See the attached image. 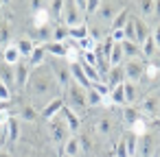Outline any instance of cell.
I'll use <instances>...</instances> for the list:
<instances>
[{
  "instance_id": "484cf974",
  "label": "cell",
  "mask_w": 160,
  "mask_h": 157,
  "mask_svg": "<svg viewBox=\"0 0 160 157\" xmlns=\"http://www.w3.org/2000/svg\"><path fill=\"white\" fill-rule=\"evenodd\" d=\"M83 37H88V24H86V22L79 24V26H70V29H68V39H70V42H79V39H83Z\"/></svg>"
},
{
  "instance_id": "ffe728a7",
  "label": "cell",
  "mask_w": 160,
  "mask_h": 157,
  "mask_svg": "<svg viewBox=\"0 0 160 157\" xmlns=\"http://www.w3.org/2000/svg\"><path fill=\"white\" fill-rule=\"evenodd\" d=\"M62 153H64V155H68V157H79V153H81V146H79V135H70V137L64 142Z\"/></svg>"
},
{
  "instance_id": "8992f818",
  "label": "cell",
  "mask_w": 160,
  "mask_h": 157,
  "mask_svg": "<svg viewBox=\"0 0 160 157\" xmlns=\"http://www.w3.org/2000/svg\"><path fill=\"white\" fill-rule=\"evenodd\" d=\"M145 61H142V57H138V59H125L123 61V72H125V81H129V83H136L138 85V81H142L145 79Z\"/></svg>"
},
{
  "instance_id": "5b68a950",
  "label": "cell",
  "mask_w": 160,
  "mask_h": 157,
  "mask_svg": "<svg viewBox=\"0 0 160 157\" xmlns=\"http://www.w3.org/2000/svg\"><path fill=\"white\" fill-rule=\"evenodd\" d=\"M48 68H51V72H53V76L57 81V87L64 92L72 83V79H70V63L66 59H53Z\"/></svg>"
},
{
  "instance_id": "4fadbf2b",
  "label": "cell",
  "mask_w": 160,
  "mask_h": 157,
  "mask_svg": "<svg viewBox=\"0 0 160 157\" xmlns=\"http://www.w3.org/2000/svg\"><path fill=\"white\" fill-rule=\"evenodd\" d=\"M132 22H134V31H136V42H138V46L151 35V29H149V24L142 20V18H138V16H134L132 13Z\"/></svg>"
},
{
  "instance_id": "52a82bcc",
  "label": "cell",
  "mask_w": 160,
  "mask_h": 157,
  "mask_svg": "<svg viewBox=\"0 0 160 157\" xmlns=\"http://www.w3.org/2000/svg\"><path fill=\"white\" fill-rule=\"evenodd\" d=\"M83 22H86V16L75 7L72 0H66L64 2V13H62V24H66L70 29V26H79Z\"/></svg>"
},
{
  "instance_id": "83f0119b",
  "label": "cell",
  "mask_w": 160,
  "mask_h": 157,
  "mask_svg": "<svg viewBox=\"0 0 160 157\" xmlns=\"http://www.w3.org/2000/svg\"><path fill=\"white\" fill-rule=\"evenodd\" d=\"M156 50H158V48H156V42H153V39H151V35H149V37L140 44V57L151 59V57L156 55Z\"/></svg>"
},
{
  "instance_id": "7402d4cb",
  "label": "cell",
  "mask_w": 160,
  "mask_h": 157,
  "mask_svg": "<svg viewBox=\"0 0 160 157\" xmlns=\"http://www.w3.org/2000/svg\"><path fill=\"white\" fill-rule=\"evenodd\" d=\"M20 59H22V57H20V53H18L16 44H13V42H11V44H7V46H5V50H2V61H5V63H9V66H16Z\"/></svg>"
},
{
  "instance_id": "f35d334b",
  "label": "cell",
  "mask_w": 160,
  "mask_h": 157,
  "mask_svg": "<svg viewBox=\"0 0 160 157\" xmlns=\"http://www.w3.org/2000/svg\"><path fill=\"white\" fill-rule=\"evenodd\" d=\"M5 144H7V129H5V124L0 127V150L5 148Z\"/></svg>"
},
{
  "instance_id": "d6986e66",
  "label": "cell",
  "mask_w": 160,
  "mask_h": 157,
  "mask_svg": "<svg viewBox=\"0 0 160 157\" xmlns=\"http://www.w3.org/2000/svg\"><path fill=\"white\" fill-rule=\"evenodd\" d=\"M44 48L48 55H53V59H66V53H68L66 42H48L44 44Z\"/></svg>"
},
{
  "instance_id": "9c48e42d",
  "label": "cell",
  "mask_w": 160,
  "mask_h": 157,
  "mask_svg": "<svg viewBox=\"0 0 160 157\" xmlns=\"http://www.w3.org/2000/svg\"><path fill=\"white\" fill-rule=\"evenodd\" d=\"M121 9H123L121 2H114V0H105V2L99 5V11L94 13V18H99L101 22H112Z\"/></svg>"
},
{
  "instance_id": "7c38bea8",
  "label": "cell",
  "mask_w": 160,
  "mask_h": 157,
  "mask_svg": "<svg viewBox=\"0 0 160 157\" xmlns=\"http://www.w3.org/2000/svg\"><path fill=\"white\" fill-rule=\"evenodd\" d=\"M62 118H64V122H66L68 131H70L72 135H77L79 127H81V116H77L70 107H66V105H64V109H62Z\"/></svg>"
},
{
  "instance_id": "ab89813d",
  "label": "cell",
  "mask_w": 160,
  "mask_h": 157,
  "mask_svg": "<svg viewBox=\"0 0 160 157\" xmlns=\"http://www.w3.org/2000/svg\"><path fill=\"white\" fill-rule=\"evenodd\" d=\"M153 18H160V0L153 2Z\"/></svg>"
},
{
  "instance_id": "b9f144b4",
  "label": "cell",
  "mask_w": 160,
  "mask_h": 157,
  "mask_svg": "<svg viewBox=\"0 0 160 157\" xmlns=\"http://www.w3.org/2000/svg\"><path fill=\"white\" fill-rule=\"evenodd\" d=\"M62 157H68V155H64V153H62Z\"/></svg>"
},
{
  "instance_id": "cb8c5ba5",
  "label": "cell",
  "mask_w": 160,
  "mask_h": 157,
  "mask_svg": "<svg viewBox=\"0 0 160 157\" xmlns=\"http://www.w3.org/2000/svg\"><path fill=\"white\" fill-rule=\"evenodd\" d=\"M121 140H123V144H125V148H127V155L134 157V155H136V146H138V135H134L132 131H125V133L121 135Z\"/></svg>"
},
{
  "instance_id": "6da1fadb",
  "label": "cell",
  "mask_w": 160,
  "mask_h": 157,
  "mask_svg": "<svg viewBox=\"0 0 160 157\" xmlns=\"http://www.w3.org/2000/svg\"><path fill=\"white\" fill-rule=\"evenodd\" d=\"M27 92H29V96H31V100L33 103H40V109L51 100V98H55V96H59L57 94V81H55V76H53V72H51V68L44 63V66H40V68H35L33 72H31V79H29V83H27V87H24Z\"/></svg>"
},
{
  "instance_id": "f546056e",
  "label": "cell",
  "mask_w": 160,
  "mask_h": 157,
  "mask_svg": "<svg viewBox=\"0 0 160 157\" xmlns=\"http://www.w3.org/2000/svg\"><path fill=\"white\" fill-rule=\"evenodd\" d=\"M35 116H38V111H35V107L33 105H22V111L16 116L20 122H33L35 120Z\"/></svg>"
},
{
  "instance_id": "44dd1931",
  "label": "cell",
  "mask_w": 160,
  "mask_h": 157,
  "mask_svg": "<svg viewBox=\"0 0 160 157\" xmlns=\"http://www.w3.org/2000/svg\"><path fill=\"white\" fill-rule=\"evenodd\" d=\"M5 129H7V142H18V137H20V120L16 116H11L7 120Z\"/></svg>"
},
{
  "instance_id": "ac0fdd59",
  "label": "cell",
  "mask_w": 160,
  "mask_h": 157,
  "mask_svg": "<svg viewBox=\"0 0 160 157\" xmlns=\"http://www.w3.org/2000/svg\"><path fill=\"white\" fill-rule=\"evenodd\" d=\"M13 44H16V48H18V53H20V57H22V59H29V55H31V53H33V48H35V42H33L31 37H27V35H24V37H20V39H16Z\"/></svg>"
},
{
  "instance_id": "d4e9b609",
  "label": "cell",
  "mask_w": 160,
  "mask_h": 157,
  "mask_svg": "<svg viewBox=\"0 0 160 157\" xmlns=\"http://www.w3.org/2000/svg\"><path fill=\"white\" fill-rule=\"evenodd\" d=\"M121 48H123L125 59H138V57H140V46H138V44H134V42L123 39V42H121Z\"/></svg>"
},
{
  "instance_id": "8fae6325",
  "label": "cell",
  "mask_w": 160,
  "mask_h": 157,
  "mask_svg": "<svg viewBox=\"0 0 160 157\" xmlns=\"http://www.w3.org/2000/svg\"><path fill=\"white\" fill-rule=\"evenodd\" d=\"M64 96H55V98H51L42 109H40V116L44 118V120H51V118H55V116H59L62 113V109H64Z\"/></svg>"
},
{
  "instance_id": "277c9868",
  "label": "cell",
  "mask_w": 160,
  "mask_h": 157,
  "mask_svg": "<svg viewBox=\"0 0 160 157\" xmlns=\"http://www.w3.org/2000/svg\"><path fill=\"white\" fill-rule=\"evenodd\" d=\"M46 122H48V135H51V142L57 144V146H64V142H66L72 133L68 131V127H66L62 113L55 116V118H51V120H46Z\"/></svg>"
},
{
  "instance_id": "836d02e7",
  "label": "cell",
  "mask_w": 160,
  "mask_h": 157,
  "mask_svg": "<svg viewBox=\"0 0 160 157\" xmlns=\"http://www.w3.org/2000/svg\"><path fill=\"white\" fill-rule=\"evenodd\" d=\"M46 9H48V13H51L55 20L62 22V13H64V2H62V0H53V2H51Z\"/></svg>"
},
{
  "instance_id": "1f68e13d",
  "label": "cell",
  "mask_w": 160,
  "mask_h": 157,
  "mask_svg": "<svg viewBox=\"0 0 160 157\" xmlns=\"http://www.w3.org/2000/svg\"><path fill=\"white\" fill-rule=\"evenodd\" d=\"M153 16V0H140L138 2V18H151Z\"/></svg>"
},
{
  "instance_id": "ba28073f",
  "label": "cell",
  "mask_w": 160,
  "mask_h": 157,
  "mask_svg": "<svg viewBox=\"0 0 160 157\" xmlns=\"http://www.w3.org/2000/svg\"><path fill=\"white\" fill-rule=\"evenodd\" d=\"M134 157H156V135L153 133H145L138 135V146H136V155Z\"/></svg>"
},
{
  "instance_id": "30bf717a",
  "label": "cell",
  "mask_w": 160,
  "mask_h": 157,
  "mask_svg": "<svg viewBox=\"0 0 160 157\" xmlns=\"http://www.w3.org/2000/svg\"><path fill=\"white\" fill-rule=\"evenodd\" d=\"M13 72H16V87H18V90H24L27 83H29V79H31L33 68L29 66L27 59H20V61L13 66Z\"/></svg>"
},
{
  "instance_id": "603a6c76",
  "label": "cell",
  "mask_w": 160,
  "mask_h": 157,
  "mask_svg": "<svg viewBox=\"0 0 160 157\" xmlns=\"http://www.w3.org/2000/svg\"><path fill=\"white\" fill-rule=\"evenodd\" d=\"M123 92H125V103H127V105L138 103V85H136V83L123 81Z\"/></svg>"
},
{
  "instance_id": "4dcf8cb0",
  "label": "cell",
  "mask_w": 160,
  "mask_h": 157,
  "mask_svg": "<svg viewBox=\"0 0 160 157\" xmlns=\"http://www.w3.org/2000/svg\"><path fill=\"white\" fill-rule=\"evenodd\" d=\"M77 44V48L81 50V55H86V53H94L97 50V42L88 35V37H83V39H79V42H75Z\"/></svg>"
},
{
  "instance_id": "f1b7e54d",
  "label": "cell",
  "mask_w": 160,
  "mask_h": 157,
  "mask_svg": "<svg viewBox=\"0 0 160 157\" xmlns=\"http://www.w3.org/2000/svg\"><path fill=\"white\" fill-rule=\"evenodd\" d=\"M86 100H88V107H99V105H105L108 98H103L99 92H94L90 87V90H86Z\"/></svg>"
},
{
  "instance_id": "8d00e7d4",
  "label": "cell",
  "mask_w": 160,
  "mask_h": 157,
  "mask_svg": "<svg viewBox=\"0 0 160 157\" xmlns=\"http://www.w3.org/2000/svg\"><path fill=\"white\" fill-rule=\"evenodd\" d=\"M11 96H13V92H11L2 81H0V100H11Z\"/></svg>"
},
{
  "instance_id": "60d3db41",
  "label": "cell",
  "mask_w": 160,
  "mask_h": 157,
  "mask_svg": "<svg viewBox=\"0 0 160 157\" xmlns=\"http://www.w3.org/2000/svg\"><path fill=\"white\" fill-rule=\"evenodd\" d=\"M0 157H13V155H11V150H7V148H2V150H0Z\"/></svg>"
},
{
  "instance_id": "d590c367",
  "label": "cell",
  "mask_w": 160,
  "mask_h": 157,
  "mask_svg": "<svg viewBox=\"0 0 160 157\" xmlns=\"http://www.w3.org/2000/svg\"><path fill=\"white\" fill-rule=\"evenodd\" d=\"M99 5H101V0H90L86 7V18H94V13L99 11Z\"/></svg>"
},
{
  "instance_id": "74e56055",
  "label": "cell",
  "mask_w": 160,
  "mask_h": 157,
  "mask_svg": "<svg viewBox=\"0 0 160 157\" xmlns=\"http://www.w3.org/2000/svg\"><path fill=\"white\" fill-rule=\"evenodd\" d=\"M151 39L156 42V48H160V24H156L151 29Z\"/></svg>"
},
{
  "instance_id": "9a60e30c",
  "label": "cell",
  "mask_w": 160,
  "mask_h": 157,
  "mask_svg": "<svg viewBox=\"0 0 160 157\" xmlns=\"http://www.w3.org/2000/svg\"><path fill=\"white\" fill-rule=\"evenodd\" d=\"M0 81H2L11 92L16 90V72H13V66H9V63H0Z\"/></svg>"
},
{
  "instance_id": "2e32d148",
  "label": "cell",
  "mask_w": 160,
  "mask_h": 157,
  "mask_svg": "<svg viewBox=\"0 0 160 157\" xmlns=\"http://www.w3.org/2000/svg\"><path fill=\"white\" fill-rule=\"evenodd\" d=\"M129 18H132L129 7H123V9L116 13V18L110 22V33H112V31H123V29H125V24L129 22Z\"/></svg>"
},
{
  "instance_id": "4316f807",
  "label": "cell",
  "mask_w": 160,
  "mask_h": 157,
  "mask_svg": "<svg viewBox=\"0 0 160 157\" xmlns=\"http://www.w3.org/2000/svg\"><path fill=\"white\" fill-rule=\"evenodd\" d=\"M123 61H125L123 48H121V44H114L112 50H110V68H114V66H123Z\"/></svg>"
},
{
  "instance_id": "5bb4252c",
  "label": "cell",
  "mask_w": 160,
  "mask_h": 157,
  "mask_svg": "<svg viewBox=\"0 0 160 157\" xmlns=\"http://www.w3.org/2000/svg\"><path fill=\"white\" fill-rule=\"evenodd\" d=\"M103 81H105V85H108L110 90H112V87H116V85H121V83L125 81V72H123V66H114V68H110Z\"/></svg>"
},
{
  "instance_id": "d6a6232c",
  "label": "cell",
  "mask_w": 160,
  "mask_h": 157,
  "mask_svg": "<svg viewBox=\"0 0 160 157\" xmlns=\"http://www.w3.org/2000/svg\"><path fill=\"white\" fill-rule=\"evenodd\" d=\"M138 118H140V113H138V109H136L134 105H127V107H123V120H125L129 127H132V124H134Z\"/></svg>"
},
{
  "instance_id": "7a4b0ae2",
  "label": "cell",
  "mask_w": 160,
  "mask_h": 157,
  "mask_svg": "<svg viewBox=\"0 0 160 157\" xmlns=\"http://www.w3.org/2000/svg\"><path fill=\"white\" fill-rule=\"evenodd\" d=\"M64 103H66V107H70L77 116H81V113L88 109L86 90H83V87H79L77 83H70V85L64 90Z\"/></svg>"
},
{
  "instance_id": "3957f363",
  "label": "cell",
  "mask_w": 160,
  "mask_h": 157,
  "mask_svg": "<svg viewBox=\"0 0 160 157\" xmlns=\"http://www.w3.org/2000/svg\"><path fill=\"white\" fill-rule=\"evenodd\" d=\"M136 109H138V113L145 118H156L158 113H160V92H147L145 96H140L138 98V105H134Z\"/></svg>"
},
{
  "instance_id": "e0dca14e",
  "label": "cell",
  "mask_w": 160,
  "mask_h": 157,
  "mask_svg": "<svg viewBox=\"0 0 160 157\" xmlns=\"http://www.w3.org/2000/svg\"><path fill=\"white\" fill-rule=\"evenodd\" d=\"M46 57H48L46 48H44V46H35V48H33V53L29 55V59H27V61H29V66L35 70V68H40V66H44V63H46Z\"/></svg>"
},
{
  "instance_id": "e575fe53",
  "label": "cell",
  "mask_w": 160,
  "mask_h": 157,
  "mask_svg": "<svg viewBox=\"0 0 160 157\" xmlns=\"http://www.w3.org/2000/svg\"><path fill=\"white\" fill-rule=\"evenodd\" d=\"M97 129H99L101 135H110V133H112V120H110V118H101V120L97 122Z\"/></svg>"
}]
</instances>
